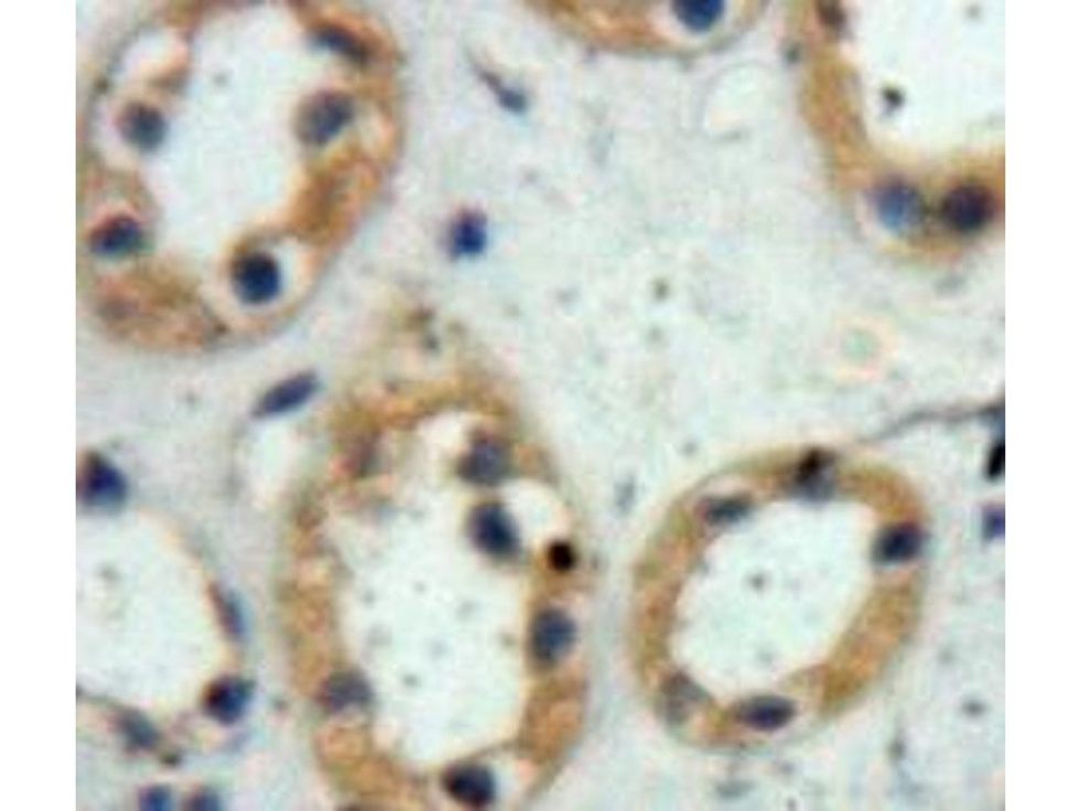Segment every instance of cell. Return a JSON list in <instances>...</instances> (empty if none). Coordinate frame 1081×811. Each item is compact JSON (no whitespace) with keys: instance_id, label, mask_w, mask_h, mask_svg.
Segmentation results:
<instances>
[{"instance_id":"cell-25","label":"cell","mask_w":1081,"mask_h":811,"mask_svg":"<svg viewBox=\"0 0 1081 811\" xmlns=\"http://www.w3.org/2000/svg\"><path fill=\"white\" fill-rule=\"evenodd\" d=\"M549 560L554 570L564 572L572 569L575 564V554H573L571 548L565 544H555L552 547L551 552H549Z\"/></svg>"},{"instance_id":"cell-2","label":"cell","mask_w":1081,"mask_h":811,"mask_svg":"<svg viewBox=\"0 0 1081 811\" xmlns=\"http://www.w3.org/2000/svg\"><path fill=\"white\" fill-rule=\"evenodd\" d=\"M231 284L236 295L250 304H262L277 298L282 288V272L272 256L253 252L233 264Z\"/></svg>"},{"instance_id":"cell-18","label":"cell","mask_w":1081,"mask_h":811,"mask_svg":"<svg viewBox=\"0 0 1081 811\" xmlns=\"http://www.w3.org/2000/svg\"><path fill=\"white\" fill-rule=\"evenodd\" d=\"M672 9L677 20L695 33L709 32L725 14V3L721 0H679Z\"/></svg>"},{"instance_id":"cell-4","label":"cell","mask_w":1081,"mask_h":811,"mask_svg":"<svg viewBox=\"0 0 1081 811\" xmlns=\"http://www.w3.org/2000/svg\"><path fill=\"white\" fill-rule=\"evenodd\" d=\"M469 530L480 551L488 556L506 559L518 551V534L509 515L494 504L477 507L471 517Z\"/></svg>"},{"instance_id":"cell-8","label":"cell","mask_w":1081,"mask_h":811,"mask_svg":"<svg viewBox=\"0 0 1081 811\" xmlns=\"http://www.w3.org/2000/svg\"><path fill=\"white\" fill-rule=\"evenodd\" d=\"M253 685L238 677H223L207 685L203 709L208 717L223 725L238 723L247 713Z\"/></svg>"},{"instance_id":"cell-11","label":"cell","mask_w":1081,"mask_h":811,"mask_svg":"<svg viewBox=\"0 0 1081 811\" xmlns=\"http://www.w3.org/2000/svg\"><path fill=\"white\" fill-rule=\"evenodd\" d=\"M117 127L122 139L140 151H153L166 134L161 112L145 104H130L119 112Z\"/></svg>"},{"instance_id":"cell-26","label":"cell","mask_w":1081,"mask_h":811,"mask_svg":"<svg viewBox=\"0 0 1081 811\" xmlns=\"http://www.w3.org/2000/svg\"><path fill=\"white\" fill-rule=\"evenodd\" d=\"M188 808L193 810H217L219 808V799L214 792L205 790L191 798Z\"/></svg>"},{"instance_id":"cell-19","label":"cell","mask_w":1081,"mask_h":811,"mask_svg":"<svg viewBox=\"0 0 1081 811\" xmlns=\"http://www.w3.org/2000/svg\"><path fill=\"white\" fill-rule=\"evenodd\" d=\"M921 547V536L911 528H897L883 536L877 556L886 563H904L912 559Z\"/></svg>"},{"instance_id":"cell-17","label":"cell","mask_w":1081,"mask_h":811,"mask_svg":"<svg viewBox=\"0 0 1081 811\" xmlns=\"http://www.w3.org/2000/svg\"><path fill=\"white\" fill-rule=\"evenodd\" d=\"M316 45L324 47V50L336 53V55L348 60L352 64L363 67L369 63L370 52L369 47L361 37L352 30L337 26V25H326L316 30L314 35Z\"/></svg>"},{"instance_id":"cell-21","label":"cell","mask_w":1081,"mask_h":811,"mask_svg":"<svg viewBox=\"0 0 1081 811\" xmlns=\"http://www.w3.org/2000/svg\"><path fill=\"white\" fill-rule=\"evenodd\" d=\"M121 727L129 743H133L137 747L151 748L158 742L156 731L139 714H125L121 717Z\"/></svg>"},{"instance_id":"cell-6","label":"cell","mask_w":1081,"mask_h":811,"mask_svg":"<svg viewBox=\"0 0 1081 811\" xmlns=\"http://www.w3.org/2000/svg\"><path fill=\"white\" fill-rule=\"evenodd\" d=\"M575 637V625L566 614L558 610L542 613L531 625V652L541 663H558L570 652Z\"/></svg>"},{"instance_id":"cell-16","label":"cell","mask_w":1081,"mask_h":811,"mask_svg":"<svg viewBox=\"0 0 1081 811\" xmlns=\"http://www.w3.org/2000/svg\"><path fill=\"white\" fill-rule=\"evenodd\" d=\"M487 220L480 213L462 214L451 229V249L460 258H472L487 247Z\"/></svg>"},{"instance_id":"cell-9","label":"cell","mask_w":1081,"mask_h":811,"mask_svg":"<svg viewBox=\"0 0 1081 811\" xmlns=\"http://www.w3.org/2000/svg\"><path fill=\"white\" fill-rule=\"evenodd\" d=\"M452 799L467 808H487L497 796V783L488 768L477 765L456 766L442 779Z\"/></svg>"},{"instance_id":"cell-15","label":"cell","mask_w":1081,"mask_h":811,"mask_svg":"<svg viewBox=\"0 0 1081 811\" xmlns=\"http://www.w3.org/2000/svg\"><path fill=\"white\" fill-rule=\"evenodd\" d=\"M321 698L327 710L338 713L349 707L366 706L370 701V691L363 678L354 673H339L325 684Z\"/></svg>"},{"instance_id":"cell-5","label":"cell","mask_w":1081,"mask_h":811,"mask_svg":"<svg viewBox=\"0 0 1081 811\" xmlns=\"http://www.w3.org/2000/svg\"><path fill=\"white\" fill-rule=\"evenodd\" d=\"M79 494L83 502L89 507L115 509L127 497V485L121 474L105 458L88 455L80 469Z\"/></svg>"},{"instance_id":"cell-14","label":"cell","mask_w":1081,"mask_h":811,"mask_svg":"<svg viewBox=\"0 0 1081 811\" xmlns=\"http://www.w3.org/2000/svg\"><path fill=\"white\" fill-rule=\"evenodd\" d=\"M796 715L792 703L778 696H761L745 702L738 709V720L757 731H776L791 723Z\"/></svg>"},{"instance_id":"cell-22","label":"cell","mask_w":1081,"mask_h":811,"mask_svg":"<svg viewBox=\"0 0 1081 811\" xmlns=\"http://www.w3.org/2000/svg\"><path fill=\"white\" fill-rule=\"evenodd\" d=\"M483 77L487 85L494 89L495 94L498 95L500 104L507 107V109L514 112H521L525 110L527 100H525L522 95H519L518 93L512 91V89L500 85L499 80L495 79L493 75L484 74Z\"/></svg>"},{"instance_id":"cell-1","label":"cell","mask_w":1081,"mask_h":811,"mask_svg":"<svg viewBox=\"0 0 1081 811\" xmlns=\"http://www.w3.org/2000/svg\"><path fill=\"white\" fill-rule=\"evenodd\" d=\"M355 117L354 100L344 93L322 91L310 95L295 111L298 139L309 147H324L342 133Z\"/></svg>"},{"instance_id":"cell-24","label":"cell","mask_w":1081,"mask_h":811,"mask_svg":"<svg viewBox=\"0 0 1081 811\" xmlns=\"http://www.w3.org/2000/svg\"><path fill=\"white\" fill-rule=\"evenodd\" d=\"M746 507L741 504H720L715 505L712 510L707 511L709 521L714 523H725L738 520L739 517L745 515Z\"/></svg>"},{"instance_id":"cell-20","label":"cell","mask_w":1081,"mask_h":811,"mask_svg":"<svg viewBox=\"0 0 1081 811\" xmlns=\"http://www.w3.org/2000/svg\"><path fill=\"white\" fill-rule=\"evenodd\" d=\"M213 602L228 635L240 638L244 635V617L240 604L235 595L226 593L224 588L214 587L212 590Z\"/></svg>"},{"instance_id":"cell-7","label":"cell","mask_w":1081,"mask_h":811,"mask_svg":"<svg viewBox=\"0 0 1081 811\" xmlns=\"http://www.w3.org/2000/svg\"><path fill=\"white\" fill-rule=\"evenodd\" d=\"M877 216L889 229L906 231L917 228L925 217V203L916 190L891 183L879 188L875 196Z\"/></svg>"},{"instance_id":"cell-3","label":"cell","mask_w":1081,"mask_h":811,"mask_svg":"<svg viewBox=\"0 0 1081 811\" xmlns=\"http://www.w3.org/2000/svg\"><path fill=\"white\" fill-rule=\"evenodd\" d=\"M995 214V196L981 184L955 187L942 201L941 216L949 229L972 233L984 228Z\"/></svg>"},{"instance_id":"cell-23","label":"cell","mask_w":1081,"mask_h":811,"mask_svg":"<svg viewBox=\"0 0 1081 811\" xmlns=\"http://www.w3.org/2000/svg\"><path fill=\"white\" fill-rule=\"evenodd\" d=\"M171 802V792L165 787H151L140 798L141 808L147 810H169Z\"/></svg>"},{"instance_id":"cell-12","label":"cell","mask_w":1081,"mask_h":811,"mask_svg":"<svg viewBox=\"0 0 1081 811\" xmlns=\"http://www.w3.org/2000/svg\"><path fill=\"white\" fill-rule=\"evenodd\" d=\"M142 246V230L133 218L112 217L101 223L89 236V248L101 258H123Z\"/></svg>"},{"instance_id":"cell-27","label":"cell","mask_w":1081,"mask_h":811,"mask_svg":"<svg viewBox=\"0 0 1081 811\" xmlns=\"http://www.w3.org/2000/svg\"><path fill=\"white\" fill-rule=\"evenodd\" d=\"M821 17L826 21L830 26H839L842 22V13L840 8L834 3H821Z\"/></svg>"},{"instance_id":"cell-10","label":"cell","mask_w":1081,"mask_h":811,"mask_svg":"<svg viewBox=\"0 0 1081 811\" xmlns=\"http://www.w3.org/2000/svg\"><path fill=\"white\" fill-rule=\"evenodd\" d=\"M510 453L494 439L479 441L458 465V474L476 486L499 485L509 474Z\"/></svg>"},{"instance_id":"cell-13","label":"cell","mask_w":1081,"mask_h":811,"mask_svg":"<svg viewBox=\"0 0 1081 811\" xmlns=\"http://www.w3.org/2000/svg\"><path fill=\"white\" fill-rule=\"evenodd\" d=\"M316 387L318 383L312 375H300V377L287 379L266 393L257 413L261 417L289 413V411L306 403L314 396Z\"/></svg>"}]
</instances>
